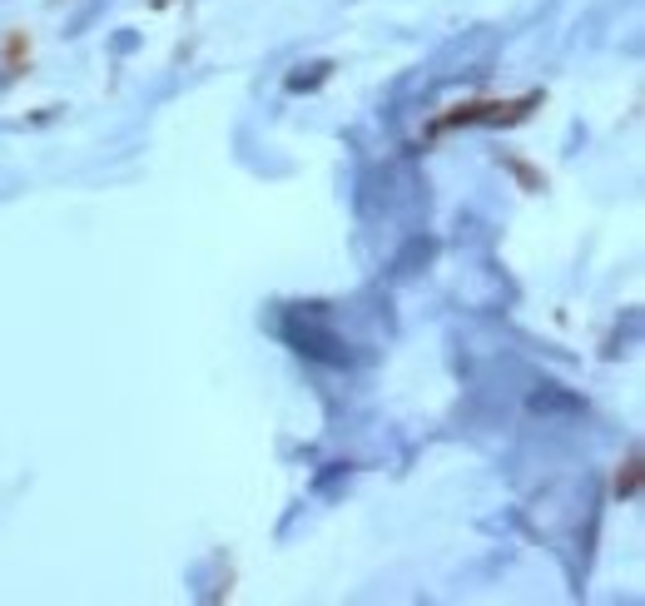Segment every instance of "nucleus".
I'll return each mask as SVG.
<instances>
[{
	"label": "nucleus",
	"mask_w": 645,
	"mask_h": 606,
	"mask_svg": "<svg viewBox=\"0 0 645 606\" xmlns=\"http://www.w3.org/2000/svg\"><path fill=\"white\" fill-rule=\"evenodd\" d=\"M283 338H288L303 358H318V363H348V343H343L328 323H318V313H303L293 328H283Z\"/></svg>",
	"instance_id": "f257e3e1"
},
{
	"label": "nucleus",
	"mask_w": 645,
	"mask_h": 606,
	"mask_svg": "<svg viewBox=\"0 0 645 606\" xmlns=\"http://www.w3.org/2000/svg\"><path fill=\"white\" fill-rule=\"evenodd\" d=\"M531 408H536V413H581V398H571V393H556L551 383H541V388L531 393Z\"/></svg>",
	"instance_id": "f03ea898"
},
{
	"label": "nucleus",
	"mask_w": 645,
	"mask_h": 606,
	"mask_svg": "<svg viewBox=\"0 0 645 606\" xmlns=\"http://www.w3.org/2000/svg\"><path fill=\"white\" fill-rule=\"evenodd\" d=\"M328 60H318V65H308V75H288V90H313V85H323L328 80Z\"/></svg>",
	"instance_id": "7ed1b4c3"
},
{
	"label": "nucleus",
	"mask_w": 645,
	"mask_h": 606,
	"mask_svg": "<svg viewBox=\"0 0 645 606\" xmlns=\"http://www.w3.org/2000/svg\"><path fill=\"white\" fill-rule=\"evenodd\" d=\"M105 5H110V0H90V5H85V10H80V15L70 20V30H65V35H85V30H90V20H95V15H100Z\"/></svg>",
	"instance_id": "20e7f679"
},
{
	"label": "nucleus",
	"mask_w": 645,
	"mask_h": 606,
	"mask_svg": "<svg viewBox=\"0 0 645 606\" xmlns=\"http://www.w3.org/2000/svg\"><path fill=\"white\" fill-rule=\"evenodd\" d=\"M134 45H139V35H115V50H120V55H125V50H134Z\"/></svg>",
	"instance_id": "39448f33"
}]
</instances>
